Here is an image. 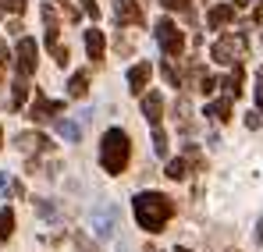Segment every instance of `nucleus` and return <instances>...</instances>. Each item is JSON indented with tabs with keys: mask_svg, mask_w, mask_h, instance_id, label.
Segmentation results:
<instances>
[{
	"mask_svg": "<svg viewBox=\"0 0 263 252\" xmlns=\"http://www.w3.org/2000/svg\"><path fill=\"white\" fill-rule=\"evenodd\" d=\"M132 210H135L139 227H146V231H164L167 220L175 217V199L164 196V192H139V196L132 199Z\"/></svg>",
	"mask_w": 263,
	"mask_h": 252,
	"instance_id": "nucleus-1",
	"label": "nucleus"
},
{
	"mask_svg": "<svg viewBox=\"0 0 263 252\" xmlns=\"http://www.w3.org/2000/svg\"><path fill=\"white\" fill-rule=\"evenodd\" d=\"M132 160V139L121 131V128H110L100 142V167L107 174H121Z\"/></svg>",
	"mask_w": 263,
	"mask_h": 252,
	"instance_id": "nucleus-2",
	"label": "nucleus"
},
{
	"mask_svg": "<svg viewBox=\"0 0 263 252\" xmlns=\"http://www.w3.org/2000/svg\"><path fill=\"white\" fill-rule=\"evenodd\" d=\"M89 220H92L96 238L107 242V238H114V231H118V206H114V203H96L92 213H89Z\"/></svg>",
	"mask_w": 263,
	"mask_h": 252,
	"instance_id": "nucleus-3",
	"label": "nucleus"
},
{
	"mask_svg": "<svg viewBox=\"0 0 263 252\" xmlns=\"http://www.w3.org/2000/svg\"><path fill=\"white\" fill-rule=\"evenodd\" d=\"M153 32H157V43H160V50H164L171 61H175V57H181V50H185V36H181V29H178L171 18H160Z\"/></svg>",
	"mask_w": 263,
	"mask_h": 252,
	"instance_id": "nucleus-4",
	"label": "nucleus"
},
{
	"mask_svg": "<svg viewBox=\"0 0 263 252\" xmlns=\"http://www.w3.org/2000/svg\"><path fill=\"white\" fill-rule=\"evenodd\" d=\"M40 53V46H36V40L32 36H22L18 40V50H14V64H18V79H32L36 75V57Z\"/></svg>",
	"mask_w": 263,
	"mask_h": 252,
	"instance_id": "nucleus-5",
	"label": "nucleus"
},
{
	"mask_svg": "<svg viewBox=\"0 0 263 252\" xmlns=\"http://www.w3.org/2000/svg\"><path fill=\"white\" fill-rule=\"evenodd\" d=\"M242 53H246V40L242 36H220L214 43V50H210V57L217 64H235V61H242Z\"/></svg>",
	"mask_w": 263,
	"mask_h": 252,
	"instance_id": "nucleus-6",
	"label": "nucleus"
},
{
	"mask_svg": "<svg viewBox=\"0 0 263 252\" xmlns=\"http://www.w3.org/2000/svg\"><path fill=\"white\" fill-rule=\"evenodd\" d=\"M64 110V103L61 100H46L43 92H36V100H32V107H29V118L32 121H50L53 114H61Z\"/></svg>",
	"mask_w": 263,
	"mask_h": 252,
	"instance_id": "nucleus-7",
	"label": "nucleus"
},
{
	"mask_svg": "<svg viewBox=\"0 0 263 252\" xmlns=\"http://www.w3.org/2000/svg\"><path fill=\"white\" fill-rule=\"evenodd\" d=\"M114 14L121 25H146V14L139 7V0H114Z\"/></svg>",
	"mask_w": 263,
	"mask_h": 252,
	"instance_id": "nucleus-8",
	"label": "nucleus"
},
{
	"mask_svg": "<svg viewBox=\"0 0 263 252\" xmlns=\"http://www.w3.org/2000/svg\"><path fill=\"white\" fill-rule=\"evenodd\" d=\"M153 79V68H149V61H139V64H132L128 68V92L135 96H142L146 92V85Z\"/></svg>",
	"mask_w": 263,
	"mask_h": 252,
	"instance_id": "nucleus-9",
	"label": "nucleus"
},
{
	"mask_svg": "<svg viewBox=\"0 0 263 252\" xmlns=\"http://www.w3.org/2000/svg\"><path fill=\"white\" fill-rule=\"evenodd\" d=\"M14 142H18V149H22V153H46V149H50V139L40 135V131H22Z\"/></svg>",
	"mask_w": 263,
	"mask_h": 252,
	"instance_id": "nucleus-10",
	"label": "nucleus"
},
{
	"mask_svg": "<svg viewBox=\"0 0 263 252\" xmlns=\"http://www.w3.org/2000/svg\"><path fill=\"white\" fill-rule=\"evenodd\" d=\"M142 118H146V121H149L153 128L160 125V118H164V96H160V92H149V96H142Z\"/></svg>",
	"mask_w": 263,
	"mask_h": 252,
	"instance_id": "nucleus-11",
	"label": "nucleus"
},
{
	"mask_svg": "<svg viewBox=\"0 0 263 252\" xmlns=\"http://www.w3.org/2000/svg\"><path fill=\"white\" fill-rule=\"evenodd\" d=\"M235 11H238L235 4H217V7H210V14H206V25H210V29H224V25L235 18Z\"/></svg>",
	"mask_w": 263,
	"mask_h": 252,
	"instance_id": "nucleus-12",
	"label": "nucleus"
},
{
	"mask_svg": "<svg viewBox=\"0 0 263 252\" xmlns=\"http://www.w3.org/2000/svg\"><path fill=\"white\" fill-rule=\"evenodd\" d=\"M103 50H107V40L100 29H86V53L92 61H103Z\"/></svg>",
	"mask_w": 263,
	"mask_h": 252,
	"instance_id": "nucleus-13",
	"label": "nucleus"
},
{
	"mask_svg": "<svg viewBox=\"0 0 263 252\" xmlns=\"http://www.w3.org/2000/svg\"><path fill=\"white\" fill-rule=\"evenodd\" d=\"M89 92V71H75L71 79H68V96L71 100H82Z\"/></svg>",
	"mask_w": 263,
	"mask_h": 252,
	"instance_id": "nucleus-14",
	"label": "nucleus"
},
{
	"mask_svg": "<svg viewBox=\"0 0 263 252\" xmlns=\"http://www.w3.org/2000/svg\"><path fill=\"white\" fill-rule=\"evenodd\" d=\"M57 135H61V139H68V142H79V139H82V125H79V121L61 118V121H57Z\"/></svg>",
	"mask_w": 263,
	"mask_h": 252,
	"instance_id": "nucleus-15",
	"label": "nucleus"
},
{
	"mask_svg": "<svg viewBox=\"0 0 263 252\" xmlns=\"http://www.w3.org/2000/svg\"><path fill=\"white\" fill-rule=\"evenodd\" d=\"M242 79H246V71H242V64H235V71L224 79V89H228V96H242Z\"/></svg>",
	"mask_w": 263,
	"mask_h": 252,
	"instance_id": "nucleus-16",
	"label": "nucleus"
},
{
	"mask_svg": "<svg viewBox=\"0 0 263 252\" xmlns=\"http://www.w3.org/2000/svg\"><path fill=\"white\" fill-rule=\"evenodd\" d=\"M29 100V79H18L14 82V92H11V110H22Z\"/></svg>",
	"mask_w": 263,
	"mask_h": 252,
	"instance_id": "nucleus-17",
	"label": "nucleus"
},
{
	"mask_svg": "<svg viewBox=\"0 0 263 252\" xmlns=\"http://www.w3.org/2000/svg\"><path fill=\"white\" fill-rule=\"evenodd\" d=\"M206 114H210L214 121H231V96H228V100H217V103H210Z\"/></svg>",
	"mask_w": 263,
	"mask_h": 252,
	"instance_id": "nucleus-18",
	"label": "nucleus"
},
{
	"mask_svg": "<svg viewBox=\"0 0 263 252\" xmlns=\"http://www.w3.org/2000/svg\"><path fill=\"white\" fill-rule=\"evenodd\" d=\"M11 231H14V210H0V242H7L11 238Z\"/></svg>",
	"mask_w": 263,
	"mask_h": 252,
	"instance_id": "nucleus-19",
	"label": "nucleus"
},
{
	"mask_svg": "<svg viewBox=\"0 0 263 252\" xmlns=\"http://www.w3.org/2000/svg\"><path fill=\"white\" fill-rule=\"evenodd\" d=\"M171 181H181L185 174H189V160H167V170H164Z\"/></svg>",
	"mask_w": 263,
	"mask_h": 252,
	"instance_id": "nucleus-20",
	"label": "nucleus"
},
{
	"mask_svg": "<svg viewBox=\"0 0 263 252\" xmlns=\"http://www.w3.org/2000/svg\"><path fill=\"white\" fill-rule=\"evenodd\" d=\"M153 153L157 157H167V135L160 128H153Z\"/></svg>",
	"mask_w": 263,
	"mask_h": 252,
	"instance_id": "nucleus-21",
	"label": "nucleus"
},
{
	"mask_svg": "<svg viewBox=\"0 0 263 252\" xmlns=\"http://www.w3.org/2000/svg\"><path fill=\"white\" fill-rule=\"evenodd\" d=\"M7 61H11V53H7V43L0 40V85H4V79H7Z\"/></svg>",
	"mask_w": 263,
	"mask_h": 252,
	"instance_id": "nucleus-22",
	"label": "nucleus"
},
{
	"mask_svg": "<svg viewBox=\"0 0 263 252\" xmlns=\"http://www.w3.org/2000/svg\"><path fill=\"white\" fill-rule=\"evenodd\" d=\"M14 185H18V181H11L7 170H0V199H7V192H14Z\"/></svg>",
	"mask_w": 263,
	"mask_h": 252,
	"instance_id": "nucleus-23",
	"label": "nucleus"
},
{
	"mask_svg": "<svg viewBox=\"0 0 263 252\" xmlns=\"http://www.w3.org/2000/svg\"><path fill=\"white\" fill-rule=\"evenodd\" d=\"M160 4H164L167 11H189V7H192V0H160Z\"/></svg>",
	"mask_w": 263,
	"mask_h": 252,
	"instance_id": "nucleus-24",
	"label": "nucleus"
},
{
	"mask_svg": "<svg viewBox=\"0 0 263 252\" xmlns=\"http://www.w3.org/2000/svg\"><path fill=\"white\" fill-rule=\"evenodd\" d=\"M164 79H167V82H171V85H178V82H181V75H178V68H175V64H171V61L164 64Z\"/></svg>",
	"mask_w": 263,
	"mask_h": 252,
	"instance_id": "nucleus-25",
	"label": "nucleus"
},
{
	"mask_svg": "<svg viewBox=\"0 0 263 252\" xmlns=\"http://www.w3.org/2000/svg\"><path fill=\"white\" fill-rule=\"evenodd\" d=\"M4 4V11H11V14H22L25 11V0H0Z\"/></svg>",
	"mask_w": 263,
	"mask_h": 252,
	"instance_id": "nucleus-26",
	"label": "nucleus"
},
{
	"mask_svg": "<svg viewBox=\"0 0 263 252\" xmlns=\"http://www.w3.org/2000/svg\"><path fill=\"white\" fill-rule=\"evenodd\" d=\"M82 7H86V14H92V22L100 18V7H96V0H82Z\"/></svg>",
	"mask_w": 263,
	"mask_h": 252,
	"instance_id": "nucleus-27",
	"label": "nucleus"
},
{
	"mask_svg": "<svg viewBox=\"0 0 263 252\" xmlns=\"http://www.w3.org/2000/svg\"><path fill=\"white\" fill-rule=\"evenodd\" d=\"M36 210L43 213V217H53V213H57V210H53V206H50V203H36Z\"/></svg>",
	"mask_w": 263,
	"mask_h": 252,
	"instance_id": "nucleus-28",
	"label": "nucleus"
},
{
	"mask_svg": "<svg viewBox=\"0 0 263 252\" xmlns=\"http://www.w3.org/2000/svg\"><path fill=\"white\" fill-rule=\"evenodd\" d=\"M246 125H249L253 131H256V128H260V114H249V118H246Z\"/></svg>",
	"mask_w": 263,
	"mask_h": 252,
	"instance_id": "nucleus-29",
	"label": "nucleus"
},
{
	"mask_svg": "<svg viewBox=\"0 0 263 252\" xmlns=\"http://www.w3.org/2000/svg\"><path fill=\"white\" fill-rule=\"evenodd\" d=\"M256 242L263 245V217H260V224H256Z\"/></svg>",
	"mask_w": 263,
	"mask_h": 252,
	"instance_id": "nucleus-30",
	"label": "nucleus"
},
{
	"mask_svg": "<svg viewBox=\"0 0 263 252\" xmlns=\"http://www.w3.org/2000/svg\"><path fill=\"white\" fill-rule=\"evenodd\" d=\"M256 107L263 110V82H260V89H256Z\"/></svg>",
	"mask_w": 263,
	"mask_h": 252,
	"instance_id": "nucleus-31",
	"label": "nucleus"
},
{
	"mask_svg": "<svg viewBox=\"0 0 263 252\" xmlns=\"http://www.w3.org/2000/svg\"><path fill=\"white\" fill-rule=\"evenodd\" d=\"M256 22H263V0L256 4Z\"/></svg>",
	"mask_w": 263,
	"mask_h": 252,
	"instance_id": "nucleus-32",
	"label": "nucleus"
},
{
	"mask_svg": "<svg viewBox=\"0 0 263 252\" xmlns=\"http://www.w3.org/2000/svg\"><path fill=\"white\" fill-rule=\"evenodd\" d=\"M231 4H235V7H246V4H249V0H231Z\"/></svg>",
	"mask_w": 263,
	"mask_h": 252,
	"instance_id": "nucleus-33",
	"label": "nucleus"
},
{
	"mask_svg": "<svg viewBox=\"0 0 263 252\" xmlns=\"http://www.w3.org/2000/svg\"><path fill=\"white\" fill-rule=\"evenodd\" d=\"M175 252H192V249H175Z\"/></svg>",
	"mask_w": 263,
	"mask_h": 252,
	"instance_id": "nucleus-34",
	"label": "nucleus"
},
{
	"mask_svg": "<svg viewBox=\"0 0 263 252\" xmlns=\"http://www.w3.org/2000/svg\"><path fill=\"white\" fill-rule=\"evenodd\" d=\"M260 82H263V68H260Z\"/></svg>",
	"mask_w": 263,
	"mask_h": 252,
	"instance_id": "nucleus-35",
	"label": "nucleus"
},
{
	"mask_svg": "<svg viewBox=\"0 0 263 252\" xmlns=\"http://www.w3.org/2000/svg\"><path fill=\"white\" fill-rule=\"evenodd\" d=\"M0 142H4V131H0Z\"/></svg>",
	"mask_w": 263,
	"mask_h": 252,
	"instance_id": "nucleus-36",
	"label": "nucleus"
}]
</instances>
